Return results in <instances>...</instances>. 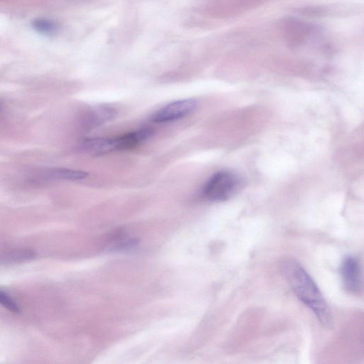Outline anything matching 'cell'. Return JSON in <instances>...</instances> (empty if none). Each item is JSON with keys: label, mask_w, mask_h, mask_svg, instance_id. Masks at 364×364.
<instances>
[{"label": "cell", "mask_w": 364, "mask_h": 364, "mask_svg": "<svg viewBox=\"0 0 364 364\" xmlns=\"http://www.w3.org/2000/svg\"><path fill=\"white\" fill-rule=\"evenodd\" d=\"M281 268L296 297L311 310L323 325L330 328L333 324L330 307L304 267L294 259H287L282 262Z\"/></svg>", "instance_id": "cell-1"}, {"label": "cell", "mask_w": 364, "mask_h": 364, "mask_svg": "<svg viewBox=\"0 0 364 364\" xmlns=\"http://www.w3.org/2000/svg\"><path fill=\"white\" fill-rule=\"evenodd\" d=\"M242 186L241 179L228 171L215 173L207 181L203 188V195L213 202L225 201L232 197Z\"/></svg>", "instance_id": "cell-2"}, {"label": "cell", "mask_w": 364, "mask_h": 364, "mask_svg": "<svg viewBox=\"0 0 364 364\" xmlns=\"http://www.w3.org/2000/svg\"><path fill=\"white\" fill-rule=\"evenodd\" d=\"M197 102L193 99H182L170 102L159 109L153 115L154 122H168L183 118L192 113Z\"/></svg>", "instance_id": "cell-3"}, {"label": "cell", "mask_w": 364, "mask_h": 364, "mask_svg": "<svg viewBox=\"0 0 364 364\" xmlns=\"http://www.w3.org/2000/svg\"><path fill=\"white\" fill-rule=\"evenodd\" d=\"M341 274L346 290L353 294L358 293L361 290V269L356 257L348 256L343 260Z\"/></svg>", "instance_id": "cell-4"}, {"label": "cell", "mask_w": 364, "mask_h": 364, "mask_svg": "<svg viewBox=\"0 0 364 364\" xmlns=\"http://www.w3.org/2000/svg\"><path fill=\"white\" fill-rule=\"evenodd\" d=\"M82 151L92 155H102L117 151L116 137H92L82 140L80 144Z\"/></svg>", "instance_id": "cell-5"}, {"label": "cell", "mask_w": 364, "mask_h": 364, "mask_svg": "<svg viewBox=\"0 0 364 364\" xmlns=\"http://www.w3.org/2000/svg\"><path fill=\"white\" fill-rule=\"evenodd\" d=\"M116 115V110L111 106L103 105L92 107L85 117L84 123L87 127H96L112 119Z\"/></svg>", "instance_id": "cell-6"}, {"label": "cell", "mask_w": 364, "mask_h": 364, "mask_svg": "<svg viewBox=\"0 0 364 364\" xmlns=\"http://www.w3.org/2000/svg\"><path fill=\"white\" fill-rule=\"evenodd\" d=\"M153 134L150 128H141L116 137L117 151L129 149L148 139Z\"/></svg>", "instance_id": "cell-7"}, {"label": "cell", "mask_w": 364, "mask_h": 364, "mask_svg": "<svg viewBox=\"0 0 364 364\" xmlns=\"http://www.w3.org/2000/svg\"><path fill=\"white\" fill-rule=\"evenodd\" d=\"M49 174L54 178L69 181L82 180L87 176L85 171L64 168H53Z\"/></svg>", "instance_id": "cell-8"}, {"label": "cell", "mask_w": 364, "mask_h": 364, "mask_svg": "<svg viewBox=\"0 0 364 364\" xmlns=\"http://www.w3.org/2000/svg\"><path fill=\"white\" fill-rule=\"evenodd\" d=\"M31 25L33 29L43 35H53L58 29V24L48 18H36L32 21Z\"/></svg>", "instance_id": "cell-9"}, {"label": "cell", "mask_w": 364, "mask_h": 364, "mask_svg": "<svg viewBox=\"0 0 364 364\" xmlns=\"http://www.w3.org/2000/svg\"><path fill=\"white\" fill-rule=\"evenodd\" d=\"M0 304L14 313L20 311V306L16 301L6 292L0 289Z\"/></svg>", "instance_id": "cell-10"}]
</instances>
